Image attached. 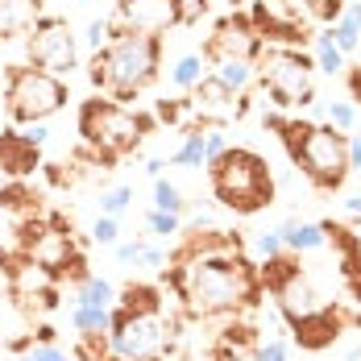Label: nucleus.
I'll use <instances>...</instances> for the list:
<instances>
[{
    "mask_svg": "<svg viewBox=\"0 0 361 361\" xmlns=\"http://www.w3.org/2000/svg\"><path fill=\"white\" fill-rule=\"evenodd\" d=\"M171 266V287L179 295L187 316H224L237 307H253L262 299L257 266L241 253V241L224 228H208L200 237H187Z\"/></svg>",
    "mask_w": 361,
    "mask_h": 361,
    "instance_id": "1",
    "label": "nucleus"
},
{
    "mask_svg": "<svg viewBox=\"0 0 361 361\" xmlns=\"http://www.w3.org/2000/svg\"><path fill=\"white\" fill-rule=\"evenodd\" d=\"M158 63H162V37L116 30L109 46L92 54V83L112 100H133L142 87L154 83Z\"/></svg>",
    "mask_w": 361,
    "mask_h": 361,
    "instance_id": "2",
    "label": "nucleus"
},
{
    "mask_svg": "<svg viewBox=\"0 0 361 361\" xmlns=\"http://www.w3.org/2000/svg\"><path fill=\"white\" fill-rule=\"evenodd\" d=\"M208 179H212V195H216L220 208L237 212V216H253V212H266L274 204V175H270V162L262 154H253L245 145H228L216 162L208 166Z\"/></svg>",
    "mask_w": 361,
    "mask_h": 361,
    "instance_id": "3",
    "label": "nucleus"
},
{
    "mask_svg": "<svg viewBox=\"0 0 361 361\" xmlns=\"http://www.w3.org/2000/svg\"><path fill=\"white\" fill-rule=\"evenodd\" d=\"M279 137L287 145V158L312 179V187L320 191H336L349 179V142L341 129L332 125H312V121H287L279 129Z\"/></svg>",
    "mask_w": 361,
    "mask_h": 361,
    "instance_id": "4",
    "label": "nucleus"
},
{
    "mask_svg": "<svg viewBox=\"0 0 361 361\" xmlns=\"http://www.w3.org/2000/svg\"><path fill=\"white\" fill-rule=\"evenodd\" d=\"M142 133L145 121L112 96H96L79 104V137L87 145V154L100 162V171H112L116 158L133 154L142 145Z\"/></svg>",
    "mask_w": 361,
    "mask_h": 361,
    "instance_id": "5",
    "label": "nucleus"
},
{
    "mask_svg": "<svg viewBox=\"0 0 361 361\" xmlns=\"http://www.w3.org/2000/svg\"><path fill=\"white\" fill-rule=\"evenodd\" d=\"M253 71L262 83V96H270V109L290 112L316 104V63L299 46H266L262 42Z\"/></svg>",
    "mask_w": 361,
    "mask_h": 361,
    "instance_id": "6",
    "label": "nucleus"
},
{
    "mask_svg": "<svg viewBox=\"0 0 361 361\" xmlns=\"http://www.w3.org/2000/svg\"><path fill=\"white\" fill-rule=\"evenodd\" d=\"M67 96V79L42 71V67H13L8 83H4V109L17 125H34V121H50L63 109Z\"/></svg>",
    "mask_w": 361,
    "mask_h": 361,
    "instance_id": "7",
    "label": "nucleus"
},
{
    "mask_svg": "<svg viewBox=\"0 0 361 361\" xmlns=\"http://www.w3.org/2000/svg\"><path fill=\"white\" fill-rule=\"evenodd\" d=\"M166 345V320L162 312H129L116 307L109 328V349L116 361H158Z\"/></svg>",
    "mask_w": 361,
    "mask_h": 361,
    "instance_id": "8",
    "label": "nucleus"
},
{
    "mask_svg": "<svg viewBox=\"0 0 361 361\" xmlns=\"http://www.w3.org/2000/svg\"><path fill=\"white\" fill-rule=\"evenodd\" d=\"M30 67H42L59 79H67L79 67V42H75L71 25L63 17L42 13V21L30 30Z\"/></svg>",
    "mask_w": 361,
    "mask_h": 361,
    "instance_id": "9",
    "label": "nucleus"
},
{
    "mask_svg": "<svg viewBox=\"0 0 361 361\" xmlns=\"http://www.w3.org/2000/svg\"><path fill=\"white\" fill-rule=\"evenodd\" d=\"M187 109L200 125H228L250 112V92H228L216 75L208 71L187 96Z\"/></svg>",
    "mask_w": 361,
    "mask_h": 361,
    "instance_id": "10",
    "label": "nucleus"
},
{
    "mask_svg": "<svg viewBox=\"0 0 361 361\" xmlns=\"http://www.w3.org/2000/svg\"><path fill=\"white\" fill-rule=\"evenodd\" d=\"M112 25L129 30V34L162 37L166 30L183 25V13H179V0H116Z\"/></svg>",
    "mask_w": 361,
    "mask_h": 361,
    "instance_id": "11",
    "label": "nucleus"
},
{
    "mask_svg": "<svg viewBox=\"0 0 361 361\" xmlns=\"http://www.w3.org/2000/svg\"><path fill=\"white\" fill-rule=\"evenodd\" d=\"M8 290H13V299H25V303H37V307H54L59 303V274L50 266L34 262L30 253H21V262L8 266Z\"/></svg>",
    "mask_w": 361,
    "mask_h": 361,
    "instance_id": "12",
    "label": "nucleus"
},
{
    "mask_svg": "<svg viewBox=\"0 0 361 361\" xmlns=\"http://www.w3.org/2000/svg\"><path fill=\"white\" fill-rule=\"evenodd\" d=\"M257 50H262V37L253 30L250 17H224L212 37H208V46H204V59L208 63H220V59H257Z\"/></svg>",
    "mask_w": 361,
    "mask_h": 361,
    "instance_id": "13",
    "label": "nucleus"
},
{
    "mask_svg": "<svg viewBox=\"0 0 361 361\" xmlns=\"http://www.w3.org/2000/svg\"><path fill=\"white\" fill-rule=\"evenodd\" d=\"M270 295H274V307L283 312V320H287V324H299V320H307V316H316V312L324 307V299L316 295V287H312L299 270H290L287 279L270 290Z\"/></svg>",
    "mask_w": 361,
    "mask_h": 361,
    "instance_id": "14",
    "label": "nucleus"
},
{
    "mask_svg": "<svg viewBox=\"0 0 361 361\" xmlns=\"http://www.w3.org/2000/svg\"><path fill=\"white\" fill-rule=\"evenodd\" d=\"M341 328H345V312L341 307H320L316 316H307V320H299V324H290L295 332V341H299V349H328L336 336H341Z\"/></svg>",
    "mask_w": 361,
    "mask_h": 361,
    "instance_id": "15",
    "label": "nucleus"
},
{
    "mask_svg": "<svg viewBox=\"0 0 361 361\" xmlns=\"http://www.w3.org/2000/svg\"><path fill=\"white\" fill-rule=\"evenodd\" d=\"M37 166H42V158H37V145L25 142V133H0V175H8V179H25V175H34Z\"/></svg>",
    "mask_w": 361,
    "mask_h": 361,
    "instance_id": "16",
    "label": "nucleus"
},
{
    "mask_svg": "<svg viewBox=\"0 0 361 361\" xmlns=\"http://www.w3.org/2000/svg\"><path fill=\"white\" fill-rule=\"evenodd\" d=\"M279 237H283V250L287 253H316L328 245L324 224H312V220H299V216L283 220L279 224Z\"/></svg>",
    "mask_w": 361,
    "mask_h": 361,
    "instance_id": "17",
    "label": "nucleus"
},
{
    "mask_svg": "<svg viewBox=\"0 0 361 361\" xmlns=\"http://www.w3.org/2000/svg\"><path fill=\"white\" fill-rule=\"evenodd\" d=\"M42 21V0H0V42L30 34Z\"/></svg>",
    "mask_w": 361,
    "mask_h": 361,
    "instance_id": "18",
    "label": "nucleus"
},
{
    "mask_svg": "<svg viewBox=\"0 0 361 361\" xmlns=\"http://www.w3.org/2000/svg\"><path fill=\"white\" fill-rule=\"evenodd\" d=\"M324 30L332 34V42L345 50V59H349V54H357V50H361V0H345L341 17H336L332 25H324Z\"/></svg>",
    "mask_w": 361,
    "mask_h": 361,
    "instance_id": "19",
    "label": "nucleus"
},
{
    "mask_svg": "<svg viewBox=\"0 0 361 361\" xmlns=\"http://www.w3.org/2000/svg\"><path fill=\"white\" fill-rule=\"evenodd\" d=\"M312 50H316V71L324 75H345V67H349V59H345V50L332 42V34L328 30H320V34H312Z\"/></svg>",
    "mask_w": 361,
    "mask_h": 361,
    "instance_id": "20",
    "label": "nucleus"
},
{
    "mask_svg": "<svg viewBox=\"0 0 361 361\" xmlns=\"http://www.w3.org/2000/svg\"><path fill=\"white\" fill-rule=\"evenodd\" d=\"M212 75H216L228 92H250L253 79H257L250 59H220V63H212Z\"/></svg>",
    "mask_w": 361,
    "mask_h": 361,
    "instance_id": "21",
    "label": "nucleus"
},
{
    "mask_svg": "<svg viewBox=\"0 0 361 361\" xmlns=\"http://www.w3.org/2000/svg\"><path fill=\"white\" fill-rule=\"evenodd\" d=\"M171 162L175 166H187V171H200L204 166V129L200 125H187L183 129L179 145L171 149Z\"/></svg>",
    "mask_w": 361,
    "mask_h": 361,
    "instance_id": "22",
    "label": "nucleus"
},
{
    "mask_svg": "<svg viewBox=\"0 0 361 361\" xmlns=\"http://www.w3.org/2000/svg\"><path fill=\"white\" fill-rule=\"evenodd\" d=\"M204 75H208V59H204V50H200V54H179L175 67H171V83H175L179 92H191Z\"/></svg>",
    "mask_w": 361,
    "mask_h": 361,
    "instance_id": "23",
    "label": "nucleus"
},
{
    "mask_svg": "<svg viewBox=\"0 0 361 361\" xmlns=\"http://www.w3.org/2000/svg\"><path fill=\"white\" fill-rule=\"evenodd\" d=\"M71 324L79 328V332H109V328H112V307L71 303Z\"/></svg>",
    "mask_w": 361,
    "mask_h": 361,
    "instance_id": "24",
    "label": "nucleus"
},
{
    "mask_svg": "<svg viewBox=\"0 0 361 361\" xmlns=\"http://www.w3.org/2000/svg\"><path fill=\"white\" fill-rule=\"evenodd\" d=\"M75 303H96V307H116V287L100 274H87L79 290H75Z\"/></svg>",
    "mask_w": 361,
    "mask_h": 361,
    "instance_id": "25",
    "label": "nucleus"
},
{
    "mask_svg": "<svg viewBox=\"0 0 361 361\" xmlns=\"http://www.w3.org/2000/svg\"><path fill=\"white\" fill-rule=\"evenodd\" d=\"M145 228H149L154 237L171 241V237H179V233H183V216H179V212H162V208H149V212H145Z\"/></svg>",
    "mask_w": 361,
    "mask_h": 361,
    "instance_id": "26",
    "label": "nucleus"
},
{
    "mask_svg": "<svg viewBox=\"0 0 361 361\" xmlns=\"http://www.w3.org/2000/svg\"><path fill=\"white\" fill-rule=\"evenodd\" d=\"M133 208V187L129 183H121V187H109L104 195H100V216H125Z\"/></svg>",
    "mask_w": 361,
    "mask_h": 361,
    "instance_id": "27",
    "label": "nucleus"
},
{
    "mask_svg": "<svg viewBox=\"0 0 361 361\" xmlns=\"http://www.w3.org/2000/svg\"><path fill=\"white\" fill-rule=\"evenodd\" d=\"M154 208L187 216V200H183V191H179V187H175L171 179H154Z\"/></svg>",
    "mask_w": 361,
    "mask_h": 361,
    "instance_id": "28",
    "label": "nucleus"
},
{
    "mask_svg": "<svg viewBox=\"0 0 361 361\" xmlns=\"http://www.w3.org/2000/svg\"><path fill=\"white\" fill-rule=\"evenodd\" d=\"M112 34H116V25H112L109 17H96V21H87V30H83V46H87L92 54H100L112 42Z\"/></svg>",
    "mask_w": 361,
    "mask_h": 361,
    "instance_id": "29",
    "label": "nucleus"
},
{
    "mask_svg": "<svg viewBox=\"0 0 361 361\" xmlns=\"http://www.w3.org/2000/svg\"><path fill=\"white\" fill-rule=\"evenodd\" d=\"M299 8H303V17H312V21H320V25H332V21L341 17L345 0H299Z\"/></svg>",
    "mask_w": 361,
    "mask_h": 361,
    "instance_id": "30",
    "label": "nucleus"
},
{
    "mask_svg": "<svg viewBox=\"0 0 361 361\" xmlns=\"http://www.w3.org/2000/svg\"><path fill=\"white\" fill-rule=\"evenodd\" d=\"M324 116H328V125H332V129H341V133H349V129L357 125V109H353L349 100H328Z\"/></svg>",
    "mask_w": 361,
    "mask_h": 361,
    "instance_id": "31",
    "label": "nucleus"
},
{
    "mask_svg": "<svg viewBox=\"0 0 361 361\" xmlns=\"http://www.w3.org/2000/svg\"><path fill=\"white\" fill-rule=\"evenodd\" d=\"M253 361H290V345L287 336H270L253 349Z\"/></svg>",
    "mask_w": 361,
    "mask_h": 361,
    "instance_id": "32",
    "label": "nucleus"
},
{
    "mask_svg": "<svg viewBox=\"0 0 361 361\" xmlns=\"http://www.w3.org/2000/svg\"><path fill=\"white\" fill-rule=\"evenodd\" d=\"M92 241H96V245H116V241H121V220L116 216H96V224H92Z\"/></svg>",
    "mask_w": 361,
    "mask_h": 361,
    "instance_id": "33",
    "label": "nucleus"
},
{
    "mask_svg": "<svg viewBox=\"0 0 361 361\" xmlns=\"http://www.w3.org/2000/svg\"><path fill=\"white\" fill-rule=\"evenodd\" d=\"M253 253L266 262V257H279V253H287L283 250V237H279V228H266V233H257L253 237Z\"/></svg>",
    "mask_w": 361,
    "mask_h": 361,
    "instance_id": "34",
    "label": "nucleus"
},
{
    "mask_svg": "<svg viewBox=\"0 0 361 361\" xmlns=\"http://www.w3.org/2000/svg\"><path fill=\"white\" fill-rule=\"evenodd\" d=\"M224 149H228V137H224L220 129H204V171H208V166L216 162Z\"/></svg>",
    "mask_w": 361,
    "mask_h": 361,
    "instance_id": "35",
    "label": "nucleus"
},
{
    "mask_svg": "<svg viewBox=\"0 0 361 361\" xmlns=\"http://www.w3.org/2000/svg\"><path fill=\"white\" fill-rule=\"evenodd\" d=\"M183 116H191L187 100H162V104H158V121H162V125H179Z\"/></svg>",
    "mask_w": 361,
    "mask_h": 361,
    "instance_id": "36",
    "label": "nucleus"
},
{
    "mask_svg": "<svg viewBox=\"0 0 361 361\" xmlns=\"http://www.w3.org/2000/svg\"><path fill=\"white\" fill-rule=\"evenodd\" d=\"M162 266H166V250H162V245H145V241H142L137 270H162Z\"/></svg>",
    "mask_w": 361,
    "mask_h": 361,
    "instance_id": "37",
    "label": "nucleus"
},
{
    "mask_svg": "<svg viewBox=\"0 0 361 361\" xmlns=\"http://www.w3.org/2000/svg\"><path fill=\"white\" fill-rule=\"evenodd\" d=\"M25 361H71L59 345H50V341H42V345H30L25 349Z\"/></svg>",
    "mask_w": 361,
    "mask_h": 361,
    "instance_id": "38",
    "label": "nucleus"
},
{
    "mask_svg": "<svg viewBox=\"0 0 361 361\" xmlns=\"http://www.w3.org/2000/svg\"><path fill=\"white\" fill-rule=\"evenodd\" d=\"M112 253H116V262H121V266H137L142 241H116V245H112Z\"/></svg>",
    "mask_w": 361,
    "mask_h": 361,
    "instance_id": "39",
    "label": "nucleus"
},
{
    "mask_svg": "<svg viewBox=\"0 0 361 361\" xmlns=\"http://www.w3.org/2000/svg\"><path fill=\"white\" fill-rule=\"evenodd\" d=\"M179 13H183V25H195L208 13V0H179Z\"/></svg>",
    "mask_w": 361,
    "mask_h": 361,
    "instance_id": "40",
    "label": "nucleus"
},
{
    "mask_svg": "<svg viewBox=\"0 0 361 361\" xmlns=\"http://www.w3.org/2000/svg\"><path fill=\"white\" fill-rule=\"evenodd\" d=\"M46 137H50V129H46V121H34V125H25V142H34L37 149L46 145Z\"/></svg>",
    "mask_w": 361,
    "mask_h": 361,
    "instance_id": "41",
    "label": "nucleus"
},
{
    "mask_svg": "<svg viewBox=\"0 0 361 361\" xmlns=\"http://www.w3.org/2000/svg\"><path fill=\"white\" fill-rule=\"evenodd\" d=\"M345 142H349V171H357V175H361V133L345 137Z\"/></svg>",
    "mask_w": 361,
    "mask_h": 361,
    "instance_id": "42",
    "label": "nucleus"
},
{
    "mask_svg": "<svg viewBox=\"0 0 361 361\" xmlns=\"http://www.w3.org/2000/svg\"><path fill=\"white\" fill-rule=\"evenodd\" d=\"M349 75V87H353V100H361V67H345Z\"/></svg>",
    "mask_w": 361,
    "mask_h": 361,
    "instance_id": "43",
    "label": "nucleus"
},
{
    "mask_svg": "<svg viewBox=\"0 0 361 361\" xmlns=\"http://www.w3.org/2000/svg\"><path fill=\"white\" fill-rule=\"evenodd\" d=\"M162 166H166L162 158H149V162H145V175H149V179H162Z\"/></svg>",
    "mask_w": 361,
    "mask_h": 361,
    "instance_id": "44",
    "label": "nucleus"
},
{
    "mask_svg": "<svg viewBox=\"0 0 361 361\" xmlns=\"http://www.w3.org/2000/svg\"><path fill=\"white\" fill-rule=\"evenodd\" d=\"M345 212L361 220V195H349V200H345Z\"/></svg>",
    "mask_w": 361,
    "mask_h": 361,
    "instance_id": "45",
    "label": "nucleus"
},
{
    "mask_svg": "<svg viewBox=\"0 0 361 361\" xmlns=\"http://www.w3.org/2000/svg\"><path fill=\"white\" fill-rule=\"evenodd\" d=\"M345 361H361V341H357V345H349V353H345Z\"/></svg>",
    "mask_w": 361,
    "mask_h": 361,
    "instance_id": "46",
    "label": "nucleus"
},
{
    "mask_svg": "<svg viewBox=\"0 0 361 361\" xmlns=\"http://www.w3.org/2000/svg\"><path fill=\"white\" fill-rule=\"evenodd\" d=\"M75 4H92V0H75Z\"/></svg>",
    "mask_w": 361,
    "mask_h": 361,
    "instance_id": "47",
    "label": "nucleus"
}]
</instances>
